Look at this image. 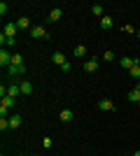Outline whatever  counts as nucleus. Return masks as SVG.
Segmentation results:
<instances>
[{
    "instance_id": "1",
    "label": "nucleus",
    "mask_w": 140,
    "mask_h": 156,
    "mask_svg": "<svg viewBox=\"0 0 140 156\" xmlns=\"http://www.w3.org/2000/svg\"><path fill=\"white\" fill-rule=\"evenodd\" d=\"M7 75H9L12 79L21 77V75H26V65H9V68H7Z\"/></svg>"
},
{
    "instance_id": "2",
    "label": "nucleus",
    "mask_w": 140,
    "mask_h": 156,
    "mask_svg": "<svg viewBox=\"0 0 140 156\" xmlns=\"http://www.w3.org/2000/svg\"><path fill=\"white\" fill-rule=\"evenodd\" d=\"M12 56L14 54H9L5 47H2V49H0V65H2V68H9V65H12Z\"/></svg>"
},
{
    "instance_id": "3",
    "label": "nucleus",
    "mask_w": 140,
    "mask_h": 156,
    "mask_svg": "<svg viewBox=\"0 0 140 156\" xmlns=\"http://www.w3.org/2000/svg\"><path fill=\"white\" fill-rule=\"evenodd\" d=\"M98 63H100L98 56H91V58L84 61V70H87V72H96V70H98Z\"/></svg>"
},
{
    "instance_id": "4",
    "label": "nucleus",
    "mask_w": 140,
    "mask_h": 156,
    "mask_svg": "<svg viewBox=\"0 0 140 156\" xmlns=\"http://www.w3.org/2000/svg\"><path fill=\"white\" fill-rule=\"evenodd\" d=\"M31 37H35V40H49V35H47V30H45V28H42V26H33V28H31Z\"/></svg>"
},
{
    "instance_id": "5",
    "label": "nucleus",
    "mask_w": 140,
    "mask_h": 156,
    "mask_svg": "<svg viewBox=\"0 0 140 156\" xmlns=\"http://www.w3.org/2000/svg\"><path fill=\"white\" fill-rule=\"evenodd\" d=\"M135 63H140L138 58H131V56H124V58H119V65L124 68V70H131Z\"/></svg>"
},
{
    "instance_id": "6",
    "label": "nucleus",
    "mask_w": 140,
    "mask_h": 156,
    "mask_svg": "<svg viewBox=\"0 0 140 156\" xmlns=\"http://www.w3.org/2000/svg\"><path fill=\"white\" fill-rule=\"evenodd\" d=\"M21 82H14V84H9L7 86V96H12V98H19L21 96Z\"/></svg>"
},
{
    "instance_id": "7",
    "label": "nucleus",
    "mask_w": 140,
    "mask_h": 156,
    "mask_svg": "<svg viewBox=\"0 0 140 156\" xmlns=\"http://www.w3.org/2000/svg\"><path fill=\"white\" fill-rule=\"evenodd\" d=\"M98 110L100 112H112L114 103H112V100H107V98H103V100H98Z\"/></svg>"
},
{
    "instance_id": "8",
    "label": "nucleus",
    "mask_w": 140,
    "mask_h": 156,
    "mask_svg": "<svg viewBox=\"0 0 140 156\" xmlns=\"http://www.w3.org/2000/svg\"><path fill=\"white\" fill-rule=\"evenodd\" d=\"M126 98L131 100V103H140V82L135 84V89H131V91H128Z\"/></svg>"
},
{
    "instance_id": "9",
    "label": "nucleus",
    "mask_w": 140,
    "mask_h": 156,
    "mask_svg": "<svg viewBox=\"0 0 140 156\" xmlns=\"http://www.w3.org/2000/svg\"><path fill=\"white\" fill-rule=\"evenodd\" d=\"M52 61H54L56 65H59V68H63V65L68 63V58H66V56H63L61 51H54V54H52Z\"/></svg>"
},
{
    "instance_id": "10",
    "label": "nucleus",
    "mask_w": 140,
    "mask_h": 156,
    "mask_svg": "<svg viewBox=\"0 0 140 156\" xmlns=\"http://www.w3.org/2000/svg\"><path fill=\"white\" fill-rule=\"evenodd\" d=\"M21 96H31V93H33V84H31V82H26V79H21Z\"/></svg>"
},
{
    "instance_id": "11",
    "label": "nucleus",
    "mask_w": 140,
    "mask_h": 156,
    "mask_svg": "<svg viewBox=\"0 0 140 156\" xmlns=\"http://www.w3.org/2000/svg\"><path fill=\"white\" fill-rule=\"evenodd\" d=\"M0 105H2V107H7V110H12L14 105H16V98H12V96H5L2 100H0Z\"/></svg>"
},
{
    "instance_id": "12",
    "label": "nucleus",
    "mask_w": 140,
    "mask_h": 156,
    "mask_svg": "<svg viewBox=\"0 0 140 156\" xmlns=\"http://www.w3.org/2000/svg\"><path fill=\"white\" fill-rule=\"evenodd\" d=\"M16 26H19L21 30H31V28H33V26H31V19H28V16H21V19L16 21Z\"/></svg>"
},
{
    "instance_id": "13",
    "label": "nucleus",
    "mask_w": 140,
    "mask_h": 156,
    "mask_svg": "<svg viewBox=\"0 0 140 156\" xmlns=\"http://www.w3.org/2000/svg\"><path fill=\"white\" fill-rule=\"evenodd\" d=\"M0 44H5V49L7 47H14L16 44V37H7L5 33H2V35H0Z\"/></svg>"
},
{
    "instance_id": "14",
    "label": "nucleus",
    "mask_w": 140,
    "mask_h": 156,
    "mask_svg": "<svg viewBox=\"0 0 140 156\" xmlns=\"http://www.w3.org/2000/svg\"><path fill=\"white\" fill-rule=\"evenodd\" d=\"M59 119L63 121V124H68V121H73V110H61Z\"/></svg>"
},
{
    "instance_id": "15",
    "label": "nucleus",
    "mask_w": 140,
    "mask_h": 156,
    "mask_svg": "<svg viewBox=\"0 0 140 156\" xmlns=\"http://www.w3.org/2000/svg\"><path fill=\"white\" fill-rule=\"evenodd\" d=\"M21 121H23V119H21V114H12V117H9V128H19Z\"/></svg>"
},
{
    "instance_id": "16",
    "label": "nucleus",
    "mask_w": 140,
    "mask_h": 156,
    "mask_svg": "<svg viewBox=\"0 0 140 156\" xmlns=\"http://www.w3.org/2000/svg\"><path fill=\"white\" fill-rule=\"evenodd\" d=\"M16 28H19L16 23H5V30H2V33H5L7 37H14V33H16Z\"/></svg>"
},
{
    "instance_id": "17",
    "label": "nucleus",
    "mask_w": 140,
    "mask_h": 156,
    "mask_svg": "<svg viewBox=\"0 0 140 156\" xmlns=\"http://www.w3.org/2000/svg\"><path fill=\"white\" fill-rule=\"evenodd\" d=\"M73 54L77 56V58H84V56H87V47H84V44H77L73 49Z\"/></svg>"
},
{
    "instance_id": "18",
    "label": "nucleus",
    "mask_w": 140,
    "mask_h": 156,
    "mask_svg": "<svg viewBox=\"0 0 140 156\" xmlns=\"http://www.w3.org/2000/svg\"><path fill=\"white\" fill-rule=\"evenodd\" d=\"M112 16H103V19H100V28H103V30H107V28H112Z\"/></svg>"
},
{
    "instance_id": "19",
    "label": "nucleus",
    "mask_w": 140,
    "mask_h": 156,
    "mask_svg": "<svg viewBox=\"0 0 140 156\" xmlns=\"http://www.w3.org/2000/svg\"><path fill=\"white\" fill-rule=\"evenodd\" d=\"M91 14L103 19V16H105V14H103V5H98V2H96V5H91Z\"/></svg>"
},
{
    "instance_id": "20",
    "label": "nucleus",
    "mask_w": 140,
    "mask_h": 156,
    "mask_svg": "<svg viewBox=\"0 0 140 156\" xmlns=\"http://www.w3.org/2000/svg\"><path fill=\"white\" fill-rule=\"evenodd\" d=\"M61 14H63V12H61V7H54L52 12H49V21H59Z\"/></svg>"
},
{
    "instance_id": "21",
    "label": "nucleus",
    "mask_w": 140,
    "mask_h": 156,
    "mask_svg": "<svg viewBox=\"0 0 140 156\" xmlns=\"http://www.w3.org/2000/svg\"><path fill=\"white\" fill-rule=\"evenodd\" d=\"M128 75H131V77H133L135 82H138V79H140V63H135L133 68H131V70H128Z\"/></svg>"
},
{
    "instance_id": "22",
    "label": "nucleus",
    "mask_w": 140,
    "mask_h": 156,
    "mask_svg": "<svg viewBox=\"0 0 140 156\" xmlns=\"http://www.w3.org/2000/svg\"><path fill=\"white\" fill-rule=\"evenodd\" d=\"M12 65H23V56H21V54H14L12 56Z\"/></svg>"
},
{
    "instance_id": "23",
    "label": "nucleus",
    "mask_w": 140,
    "mask_h": 156,
    "mask_svg": "<svg viewBox=\"0 0 140 156\" xmlns=\"http://www.w3.org/2000/svg\"><path fill=\"white\" fill-rule=\"evenodd\" d=\"M52 144H54L52 137H45V140H42V147H45V149H52Z\"/></svg>"
},
{
    "instance_id": "24",
    "label": "nucleus",
    "mask_w": 140,
    "mask_h": 156,
    "mask_svg": "<svg viewBox=\"0 0 140 156\" xmlns=\"http://www.w3.org/2000/svg\"><path fill=\"white\" fill-rule=\"evenodd\" d=\"M9 128V117L7 119H0V130H7Z\"/></svg>"
},
{
    "instance_id": "25",
    "label": "nucleus",
    "mask_w": 140,
    "mask_h": 156,
    "mask_svg": "<svg viewBox=\"0 0 140 156\" xmlns=\"http://www.w3.org/2000/svg\"><path fill=\"white\" fill-rule=\"evenodd\" d=\"M7 12H9V5H7V2H0V14H2V16H5Z\"/></svg>"
},
{
    "instance_id": "26",
    "label": "nucleus",
    "mask_w": 140,
    "mask_h": 156,
    "mask_svg": "<svg viewBox=\"0 0 140 156\" xmlns=\"http://www.w3.org/2000/svg\"><path fill=\"white\" fill-rule=\"evenodd\" d=\"M103 58H105V61H114V54L112 51H105V54H103Z\"/></svg>"
},
{
    "instance_id": "27",
    "label": "nucleus",
    "mask_w": 140,
    "mask_h": 156,
    "mask_svg": "<svg viewBox=\"0 0 140 156\" xmlns=\"http://www.w3.org/2000/svg\"><path fill=\"white\" fill-rule=\"evenodd\" d=\"M133 156H140V149H138V151H135V154H133Z\"/></svg>"
},
{
    "instance_id": "28",
    "label": "nucleus",
    "mask_w": 140,
    "mask_h": 156,
    "mask_svg": "<svg viewBox=\"0 0 140 156\" xmlns=\"http://www.w3.org/2000/svg\"><path fill=\"white\" fill-rule=\"evenodd\" d=\"M138 40H140V30H138Z\"/></svg>"
},
{
    "instance_id": "29",
    "label": "nucleus",
    "mask_w": 140,
    "mask_h": 156,
    "mask_svg": "<svg viewBox=\"0 0 140 156\" xmlns=\"http://www.w3.org/2000/svg\"><path fill=\"white\" fill-rule=\"evenodd\" d=\"M138 107H140V103H138Z\"/></svg>"
}]
</instances>
